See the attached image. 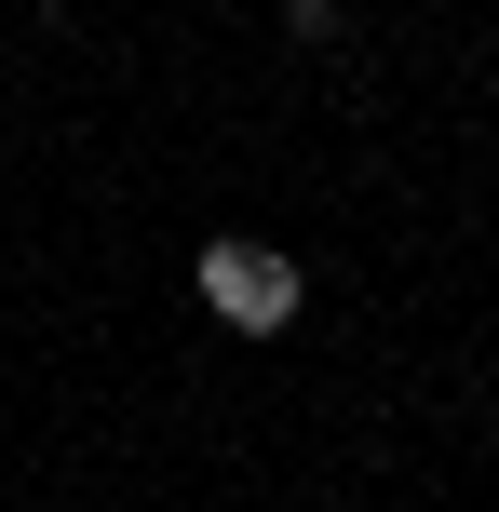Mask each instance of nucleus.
I'll use <instances>...</instances> for the list:
<instances>
[{
	"mask_svg": "<svg viewBox=\"0 0 499 512\" xmlns=\"http://www.w3.org/2000/svg\"><path fill=\"white\" fill-rule=\"evenodd\" d=\"M189 283H203V310H216L230 337H284V324H297V256H284V243H203Z\"/></svg>",
	"mask_w": 499,
	"mask_h": 512,
	"instance_id": "nucleus-1",
	"label": "nucleus"
},
{
	"mask_svg": "<svg viewBox=\"0 0 499 512\" xmlns=\"http://www.w3.org/2000/svg\"><path fill=\"white\" fill-rule=\"evenodd\" d=\"M284 27H297V41H338V27H351V0H284Z\"/></svg>",
	"mask_w": 499,
	"mask_h": 512,
	"instance_id": "nucleus-2",
	"label": "nucleus"
}]
</instances>
